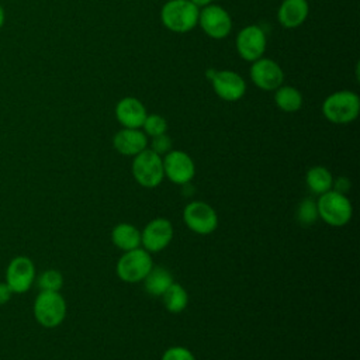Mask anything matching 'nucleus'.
I'll list each match as a JSON object with an SVG mask.
<instances>
[{
	"instance_id": "nucleus-1",
	"label": "nucleus",
	"mask_w": 360,
	"mask_h": 360,
	"mask_svg": "<svg viewBox=\"0 0 360 360\" xmlns=\"http://www.w3.org/2000/svg\"><path fill=\"white\" fill-rule=\"evenodd\" d=\"M200 8L190 0H169L162 6V24L172 32L184 34L198 24Z\"/></svg>"
},
{
	"instance_id": "nucleus-2",
	"label": "nucleus",
	"mask_w": 360,
	"mask_h": 360,
	"mask_svg": "<svg viewBox=\"0 0 360 360\" xmlns=\"http://www.w3.org/2000/svg\"><path fill=\"white\" fill-rule=\"evenodd\" d=\"M360 112V98L354 91L339 90L329 94L322 103L323 117L333 124H350Z\"/></svg>"
},
{
	"instance_id": "nucleus-3",
	"label": "nucleus",
	"mask_w": 360,
	"mask_h": 360,
	"mask_svg": "<svg viewBox=\"0 0 360 360\" xmlns=\"http://www.w3.org/2000/svg\"><path fill=\"white\" fill-rule=\"evenodd\" d=\"M318 217L330 226L346 225L353 215V207L346 194L329 190L316 200Z\"/></svg>"
},
{
	"instance_id": "nucleus-4",
	"label": "nucleus",
	"mask_w": 360,
	"mask_h": 360,
	"mask_svg": "<svg viewBox=\"0 0 360 360\" xmlns=\"http://www.w3.org/2000/svg\"><path fill=\"white\" fill-rule=\"evenodd\" d=\"M131 170L135 181L145 188H155L165 179L162 156L149 148L134 156Z\"/></svg>"
},
{
	"instance_id": "nucleus-5",
	"label": "nucleus",
	"mask_w": 360,
	"mask_h": 360,
	"mask_svg": "<svg viewBox=\"0 0 360 360\" xmlns=\"http://www.w3.org/2000/svg\"><path fill=\"white\" fill-rule=\"evenodd\" d=\"M153 266L152 256L143 248H136L124 252L117 262L115 271L120 280L125 283H139L142 281Z\"/></svg>"
},
{
	"instance_id": "nucleus-6",
	"label": "nucleus",
	"mask_w": 360,
	"mask_h": 360,
	"mask_svg": "<svg viewBox=\"0 0 360 360\" xmlns=\"http://www.w3.org/2000/svg\"><path fill=\"white\" fill-rule=\"evenodd\" d=\"M34 316L45 328L60 325L66 316V301L59 291H41L34 302Z\"/></svg>"
},
{
	"instance_id": "nucleus-7",
	"label": "nucleus",
	"mask_w": 360,
	"mask_h": 360,
	"mask_svg": "<svg viewBox=\"0 0 360 360\" xmlns=\"http://www.w3.org/2000/svg\"><path fill=\"white\" fill-rule=\"evenodd\" d=\"M183 221L197 235H210L218 226L217 211L208 202L200 200L191 201L184 207Z\"/></svg>"
},
{
	"instance_id": "nucleus-8",
	"label": "nucleus",
	"mask_w": 360,
	"mask_h": 360,
	"mask_svg": "<svg viewBox=\"0 0 360 360\" xmlns=\"http://www.w3.org/2000/svg\"><path fill=\"white\" fill-rule=\"evenodd\" d=\"M207 79L211 82L215 94L224 101H238L246 93L245 79L233 70H207Z\"/></svg>"
},
{
	"instance_id": "nucleus-9",
	"label": "nucleus",
	"mask_w": 360,
	"mask_h": 360,
	"mask_svg": "<svg viewBox=\"0 0 360 360\" xmlns=\"http://www.w3.org/2000/svg\"><path fill=\"white\" fill-rule=\"evenodd\" d=\"M198 25L210 38L222 39L232 31V18L222 6L211 3L200 11Z\"/></svg>"
},
{
	"instance_id": "nucleus-10",
	"label": "nucleus",
	"mask_w": 360,
	"mask_h": 360,
	"mask_svg": "<svg viewBox=\"0 0 360 360\" xmlns=\"http://www.w3.org/2000/svg\"><path fill=\"white\" fill-rule=\"evenodd\" d=\"M163 160V173L172 183L177 186H187L194 174L195 165L188 153L184 150H169L162 158Z\"/></svg>"
},
{
	"instance_id": "nucleus-11",
	"label": "nucleus",
	"mask_w": 360,
	"mask_h": 360,
	"mask_svg": "<svg viewBox=\"0 0 360 360\" xmlns=\"http://www.w3.org/2000/svg\"><path fill=\"white\" fill-rule=\"evenodd\" d=\"M173 225L166 218H153L141 231V248L149 253H158L169 246L173 239Z\"/></svg>"
},
{
	"instance_id": "nucleus-12",
	"label": "nucleus",
	"mask_w": 360,
	"mask_h": 360,
	"mask_svg": "<svg viewBox=\"0 0 360 360\" xmlns=\"http://www.w3.org/2000/svg\"><path fill=\"white\" fill-rule=\"evenodd\" d=\"M266 32L256 24L243 27L236 35V51L243 60L255 62L262 58L266 51Z\"/></svg>"
},
{
	"instance_id": "nucleus-13",
	"label": "nucleus",
	"mask_w": 360,
	"mask_h": 360,
	"mask_svg": "<svg viewBox=\"0 0 360 360\" xmlns=\"http://www.w3.org/2000/svg\"><path fill=\"white\" fill-rule=\"evenodd\" d=\"M250 79L256 87L263 91H274L284 82V72L281 66L269 58H259L252 62Z\"/></svg>"
},
{
	"instance_id": "nucleus-14",
	"label": "nucleus",
	"mask_w": 360,
	"mask_h": 360,
	"mask_svg": "<svg viewBox=\"0 0 360 360\" xmlns=\"http://www.w3.org/2000/svg\"><path fill=\"white\" fill-rule=\"evenodd\" d=\"M35 280V266L27 256L14 257L6 270V283L13 292L22 294L30 290Z\"/></svg>"
},
{
	"instance_id": "nucleus-15",
	"label": "nucleus",
	"mask_w": 360,
	"mask_h": 360,
	"mask_svg": "<svg viewBox=\"0 0 360 360\" xmlns=\"http://www.w3.org/2000/svg\"><path fill=\"white\" fill-rule=\"evenodd\" d=\"M146 115V107L136 97H124L115 105V118L122 128H141Z\"/></svg>"
},
{
	"instance_id": "nucleus-16",
	"label": "nucleus",
	"mask_w": 360,
	"mask_h": 360,
	"mask_svg": "<svg viewBox=\"0 0 360 360\" xmlns=\"http://www.w3.org/2000/svg\"><path fill=\"white\" fill-rule=\"evenodd\" d=\"M112 146L124 156H135L148 148V136L141 128H122L112 138Z\"/></svg>"
},
{
	"instance_id": "nucleus-17",
	"label": "nucleus",
	"mask_w": 360,
	"mask_h": 360,
	"mask_svg": "<svg viewBox=\"0 0 360 360\" xmlns=\"http://www.w3.org/2000/svg\"><path fill=\"white\" fill-rule=\"evenodd\" d=\"M308 13L307 0H283L277 10V20L285 28H297L305 22Z\"/></svg>"
},
{
	"instance_id": "nucleus-18",
	"label": "nucleus",
	"mask_w": 360,
	"mask_h": 360,
	"mask_svg": "<svg viewBox=\"0 0 360 360\" xmlns=\"http://www.w3.org/2000/svg\"><path fill=\"white\" fill-rule=\"evenodd\" d=\"M112 243L122 252H128L141 246V231L128 222L117 224L111 231Z\"/></svg>"
},
{
	"instance_id": "nucleus-19",
	"label": "nucleus",
	"mask_w": 360,
	"mask_h": 360,
	"mask_svg": "<svg viewBox=\"0 0 360 360\" xmlns=\"http://www.w3.org/2000/svg\"><path fill=\"white\" fill-rule=\"evenodd\" d=\"M145 291L152 297H162L163 292L174 283L172 273L162 266H152L146 277L142 280Z\"/></svg>"
},
{
	"instance_id": "nucleus-20",
	"label": "nucleus",
	"mask_w": 360,
	"mask_h": 360,
	"mask_svg": "<svg viewBox=\"0 0 360 360\" xmlns=\"http://www.w3.org/2000/svg\"><path fill=\"white\" fill-rule=\"evenodd\" d=\"M302 94L292 86H280L274 90V103L284 112H295L302 107Z\"/></svg>"
},
{
	"instance_id": "nucleus-21",
	"label": "nucleus",
	"mask_w": 360,
	"mask_h": 360,
	"mask_svg": "<svg viewBox=\"0 0 360 360\" xmlns=\"http://www.w3.org/2000/svg\"><path fill=\"white\" fill-rule=\"evenodd\" d=\"M305 183L311 193L321 195L332 190L333 176L325 166H312L305 174Z\"/></svg>"
},
{
	"instance_id": "nucleus-22",
	"label": "nucleus",
	"mask_w": 360,
	"mask_h": 360,
	"mask_svg": "<svg viewBox=\"0 0 360 360\" xmlns=\"http://www.w3.org/2000/svg\"><path fill=\"white\" fill-rule=\"evenodd\" d=\"M162 301L165 308L172 314H180L183 312L188 305V294L186 288L179 284L173 283L162 295Z\"/></svg>"
},
{
	"instance_id": "nucleus-23",
	"label": "nucleus",
	"mask_w": 360,
	"mask_h": 360,
	"mask_svg": "<svg viewBox=\"0 0 360 360\" xmlns=\"http://www.w3.org/2000/svg\"><path fill=\"white\" fill-rule=\"evenodd\" d=\"M316 201L312 198H304L297 207V221L302 226H309L318 219Z\"/></svg>"
},
{
	"instance_id": "nucleus-24",
	"label": "nucleus",
	"mask_w": 360,
	"mask_h": 360,
	"mask_svg": "<svg viewBox=\"0 0 360 360\" xmlns=\"http://www.w3.org/2000/svg\"><path fill=\"white\" fill-rule=\"evenodd\" d=\"M37 285L41 291H59L63 285V276L60 271L49 269L39 274Z\"/></svg>"
},
{
	"instance_id": "nucleus-25",
	"label": "nucleus",
	"mask_w": 360,
	"mask_h": 360,
	"mask_svg": "<svg viewBox=\"0 0 360 360\" xmlns=\"http://www.w3.org/2000/svg\"><path fill=\"white\" fill-rule=\"evenodd\" d=\"M141 128L146 136H150V138L158 136V135L166 134L167 121L159 114H148Z\"/></svg>"
},
{
	"instance_id": "nucleus-26",
	"label": "nucleus",
	"mask_w": 360,
	"mask_h": 360,
	"mask_svg": "<svg viewBox=\"0 0 360 360\" xmlns=\"http://www.w3.org/2000/svg\"><path fill=\"white\" fill-rule=\"evenodd\" d=\"M160 360H195V357L187 347L172 346L163 352Z\"/></svg>"
},
{
	"instance_id": "nucleus-27",
	"label": "nucleus",
	"mask_w": 360,
	"mask_h": 360,
	"mask_svg": "<svg viewBox=\"0 0 360 360\" xmlns=\"http://www.w3.org/2000/svg\"><path fill=\"white\" fill-rule=\"evenodd\" d=\"M150 150H153L155 153L163 156L166 155L169 150H172V139L169 135L166 134H162V135H158V136H152V141H150Z\"/></svg>"
},
{
	"instance_id": "nucleus-28",
	"label": "nucleus",
	"mask_w": 360,
	"mask_h": 360,
	"mask_svg": "<svg viewBox=\"0 0 360 360\" xmlns=\"http://www.w3.org/2000/svg\"><path fill=\"white\" fill-rule=\"evenodd\" d=\"M332 190H335V191H338L340 194H347V191L350 190V180L347 177H345V176L333 179Z\"/></svg>"
},
{
	"instance_id": "nucleus-29",
	"label": "nucleus",
	"mask_w": 360,
	"mask_h": 360,
	"mask_svg": "<svg viewBox=\"0 0 360 360\" xmlns=\"http://www.w3.org/2000/svg\"><path fill=\"white\" fill-rule=\"evenodd\" d=\"M11 288L7 285V283H0V305L6 304L11 298Z\"/></svg>"
},
{
	"instance_id": "nucleus-30",
	"label": "nucleus",
	"mask_w": 360,
	"mask_h": 360,
	"mask_svg": "<svg viewBox=\"0 0 360 360\" xmlns=\"http://www.w3.org/2000/svg\"><path fill=\"white\" fill-rule=\"evenodd\" d=\"M190 1L194 3L198 8H200V7H205V6H208V4L212 3V0H190Z\"/></svg>"
},
{
	"instance_id": "nucleus-31",
	"label": "nucleus",
	"mask_w": 360,
	"mask_h": 360,
	"mask_svg": "<svg viewBox=\"0 0 360 360\" xmlns=\"http://www.w3.org/2000/svg\"><path fill=\"white\" fill-rule=\"evenodd\" d=\"M4 20H6V14H4V10H3V7H1V4H0V28L3 27Z\"/></svg>"
}]
</instances>
